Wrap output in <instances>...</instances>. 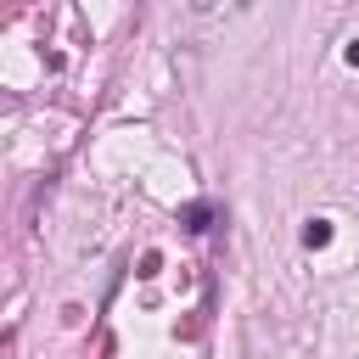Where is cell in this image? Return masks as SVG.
I'll return each instance as SVG.
<instances>
[{
    "label": "cell",
    "instance_id": "cell-1",
    "mask_svg": "<svg viewBox=\"0 0 359 359\" xmlns=\"http://www.w3.org/2000/svg\"><path fill=\"white\" fill-rule=\"evenodd\" d=\"M303 241H309V247H325V241H331V224H325V219H309Z\"/></svg>",
    "mask_w": 359,
    "mask_h": 359
},
{
    "label": "cell",
    "instance_id": "cell-2",
    "mask_svg": "<svg viewBox=\"0 0 359 359\" xmlns=\"http://www.w3.org/2000/svg\"><path fill=\"white\" fill-rule=\"evenodd\" d=\"M191 6H196V11H208V6H213V0H191Z\"/></svg>",
    "mask_w": 359,
    "mask_h": 359
}]
</instances>
